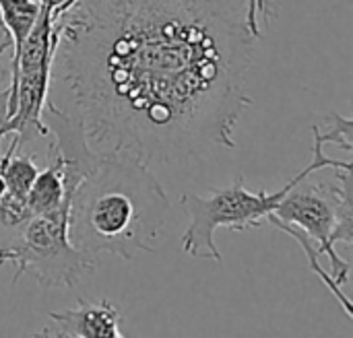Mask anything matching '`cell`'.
I'll return each instance as SVG.
<instances>
[{
	"mask_svg": "<svg viewBox=\"0 0 353 338\" xmlns=\"http://www.w3.org/2000/svg\"><path fill=\"white\" fill-rule=\"evenodd\" d=\"M54 330H43L50 337L77 338H122V314L112 302L79 299L77 308L66 312H50Z\"/></svg>",
	"mask_w": 353,
	"mask_h": 338,
	"instance_id": "obj_6",
	"label": "cell"
},
{
	"mask_svg": "<svg viewBox=\"0 0 353 338\" xmlns=\"http://www.w3.org/2000/svg\"><path fill=\"white\" fill-rule=\"evenodd\" d=\"M68 204H70V196L66 194V184H64V161L56 145L50 140L48 165L37 171L27 192V207L31 215H46Z\"/></svg>",
	"mask_w": 353,
	"mask_h": 338,
	"instance_id": "obj_7",
	"label": "cell"
},
{
	"mask_svg": "<svg viewBox=\"0 0 353 338\" xmlns=\"http://www.w3.org/2000/svg\"><path fill=\"white\" fill-rule=\"evenodd\" d=\"M267 223H271V225H275L277 229H281V231H285L290 237H294L300 246H302V250H304V254H306V258H308V264H310V268H312V273L314 275H319L321 279H323V283L329 287V291L339 299V304L343 306V310H345V314L352 318L353 312H352V304H350V299L341 293V287L333 281V277L331 275H327V271H323V266H321V254H319V250L312 246V240L306 235V233H302L300 229H296V227H290V225H283V223H279V221H275V219H269Z\"/></svg>",
	"mask_w": 353,
	"mask_h": 338,
	"instance_id": "obj_9",
	"label": "cell"
},
{
	"mask_svg": "<svg viewBox=\"0 0 353 338\" xmlns=\"http://www.w3.org/2000/svg\"><path fill=\"white\" fill-rule=\"evenodd\" d=\"M14 264L12 283L25 273L43 287H74L95 268L93 256L72 246L68 237V207L33 215L6 244H0V264Z\"/></svg>",
	"mask_w": 353,
	"mask_h": 338,
	"instance_id": "obj_5",
	"label": "cell"
},
{
	"mask_svg": "<svg viewBox=\"0 0 353 338\" xmlns=\"http://www.w3.org/2000/svg\"><path fill=\"white\" fill-rule=\"evenodd\" d=\"M8 50L12 52V39H10L6 27L0 21V83L6 81V87H8V81H10V54H6Z\"/></svg>",
	"mask_w": 353,
	"mask_h": 338,
	"instance_id": "obj_11",
	"label": "cell"
},
{
	"mask_svg": "<svg viewBox=\"0 0 353 338\" xmlns=\"http://www.w3.org/2000/svg\"><path fill=\"white\" fill-rule=\"evenodd\" d=\"M0 140H2V136H0Z\"/></svg>",
	"mask_w": 353,
	"mask_h": 338,
	"instance_id": "obj_12",
	"label": "cell"
},
{
	"mask_svg": "<svg viewBox=\"0 0 353 338\" xmlns=\"http://www.w3.org/2000/svg\"><path fill=\"white\" fill-rule=\"evenodd\" d=\"M335 176L337 182H329L312 180V173H308L290 188L267 221L275 219L296 227L319 244V254L329 258L331 277L341 287L350 281L352 264L337 254L335 244L352 246L353 242L352 169H335Z\"/></svg>",
	"mask_w": 353,
	"mask_h": 338,
	"instance_id": "obj_4",
	"label": "cell"
},
{
	"mask_svg": "<svg viewBox=\"0 0 353 338\" xmlns=\"http://www.w3.org/2000/svg\"><path fill=\"white\" fill-rule=\"evenodd\" d=\"M244 0H77L56 21L46 107L145 165L236 149L252 103Z\"/></svg>",
	"mask_w": 353,
	"mask_h": 338,
	"instance_id": "obj_1",
	"label": "cell"
},
{
	"mask_svg": "<svg viewBox=\"0 0 353 338\" xmlns=\"http://www.w3.org/2000/svg\"><path fill=\"white\" fill-rule=\"evenodd\" d=\"M168 213L170 198L149 165L95 151L70 196L68 237L89 256L134 260L155 250Z\"/></svg>",
	"mask_w": 353,
	"mask_h": 338,
	"instance_id": "obj_2",
	"label": "cell"
},
{
	"mask_svg": "<svg viewBox=\"0 0 353 338\" xmlns=\"http://www.w3.org/2000/svg\"><path fill=\"white\" fill-rule=\"evenodd\" d=\"M333 126L327 134L319 132V126H314V149L310 163L298 171L285 186H281L275 192L259 190L250 192L244 186V173H240L234 184L225 188H211L207 196L199 194H182L180 204L188 217V227L182 235V250L190 258L201 260H213L221 262V254L215 246V231L219 227H230L234 231H246V229H259L267 223V217L277 209L281 198L290 192L294 184L304 180L308 173H316L323 169H352V161H339L325 155V145L333 142L343 147L347 153L352 151L353 120L335 116Z\"/></svg>",
	"mask_w": 353,
	"mask_h": 338,
	"instance_id": "obj_3",
	"label": "cell"
},
{
	"mask_svg": "<svg viewBox=\"0 0 353 338\" xmlns=\"http://www.w3.org/2000/svg\"><path fill=\"white\" fill-rule=\"evenodd\" d=\"M39 14V0H0V21L6 27L10 39H12V56H10V81L4 91V101L8 103L14 87H17V74H19V54L23 39L27 37L29 29L33 27L35 19ZM6 109V107H4Z\"/></svg>",
	"mask_w": 353,
	"mask_h": 338,
	"instance_id": "obj_8",
	"label": "cell"
},
{
	"mask_svg": "<svg viewBox=\"0 0 353 338\" xmlns=\"http://www.w3.org/2000/svg\"><path fill=\"white\" fill-rule=\"evenodd\" d=\"M246 6H244V19H246V27L248 31L252 33L254 39L261 37V27H259V21H256V12H263L265 19H269L271 10H269V0H244Z\"/></svg>",
	"mask_w": 353,
	"mask_h": 338,
	"instance_id": "obj_10",
	"label": "cell"
}]
</instances>
